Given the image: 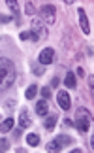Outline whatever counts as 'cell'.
I'll use <instances>...</instances> for the list:
<instances>
[{
    "label": "cell",
    "mask_w": 94,
    "mask_h": 153,
    "mask_svg": "<svg viewBox=\"0 0 94 153\" xmlns=\"http://www.w3.org/2000/svg\"><path fill=\"white\" fill-rule=\"evenodd\" d=\"M15 66L10 59L0 57V89H10L15 81Z\"/></svg>",
    "instance_id": "6da1fadb"
},
{
    "label": "cell",
    "mask_w": 94,
    "mask_h": 153,
    "mask_svg": "<svg viewBox=\"0 0 94 153\" xmlns=\"http://www.w3.org/2000/svg\"><path fill=\"white\" fill-rule=\"evenodd\" d=\"M90 123H92V114H90L89 110L81 108V110L77 111V119H75V125H77V128H79L81 132H89Z\"/></svg>",
    "instance_id": "7a4b0ae2"
},
{
    "label": "cell",
    "mask_w": 94,
    "mask_h": 153,
    "mask_svg": "<svg viewBox=\"0 0 94 153\" xmlns=\"http://www.w3.org/2000/svg\"><path fill=\"white\" fill-rule=\"evenodd\" d=\"M38 15H40V21H42L43 25H53L55 19H57V10H55L53 4H45V6L40 8Z\"/></svg>",
    "instance_id": "3957f363"
},
{
    "label": "cell",
    "mask_w": 94,
    "mask_h": 153,
    "mask_svg": "<svg viewBox=\"0 0 94 153\" xmlns=\"http://www.w3.org/2000/svg\"><path fill=\"white\" fill-rule=\"evenodd\" d=\"M68 144H72V138L66 136V134H58L57 138H53L51 142H47L45 149L47 151H60L64 146H68Z\"/></svg>",
    "instance_id": "277c9868"
},
{
    "label": "cell",
    "mask_w": 94,
    "mask_h": 153,
    "mask_svg": "<svg viewBox=\"0 0 94 153\" xmlns=\"http://www.w3.org/2000/svg\"><path fill=\"white\" fill-rule=\"evenodd\" d=\"M57 102H58V106H60V110H64V111H68L70 108H72L70 93H68V91H64V89L58 91V95H57Z\"/></svg>",
    "instance_id": "5b68a950"
},
{
    "label": "cell",
    "mask_w": 94,
    "mask_h": 153,
    "mask_svg": "<svg viewBox=\"0 0 94 153\" xmlns=\"http://www.w3.org/2000/svg\"><path fill=\"white\" fill-rule=\"evenodd\" d=\"M53 59H55V51H53V48H45L40 51L38 55V62L42 64V66H47V64L53 62Z\"/></svg>",
    "instance_id": "8992f818"
},
{
    "label": "cell",
    "mask_w": 94,
    "mask_h": 153,
    "mask_svg": "<svg viewBox=\"0 0 94 153\" xmlns=\"http://www.w3.org/2000/svg\"><path fill=\"white\" fill-rule=\"evenodd\" d=\"M17 123H19L21 128H28V127L32 125V115H30V111H28V110H23L21 114H19V119H17Z\"/></svg>",
    "instance_id": "52a82bcc"
},
{
    "label": "cell",
    "mask_w": 94,
    "mask_h": 153,
    "mask_svg": "<svg viewBox=\"0 0 94 153\" xmlns=\"http://www.w3.org/2000/svg\"><path fill=\"white\" fill-rule=\"evenodd\" d=\"M77 13H79V25L81 28H83V32L85 34H90V25H89V17H87V11L83 8H79L77 10Z\"/></svg>",
    "instance_id": "ba28073f"
},
{
    "label": "cell",
    "mask_w": 94,
    "mask_h": 153,
    "mask_svg": "<svg viewBox=\"0 0 94 153\" xmlns=\"http://www.w3.org/2000/svg\"><path fill=\"white\" fill-rule=\"evenodd\" d=\"M36 114H38L40 117H45L47 114H49V104H47L45 98H42V100L36 102Z\"/></svg>",
    "instance_id": "9c48e42d"
},
{
    "label": "cell",
    "mask_w": 94,
    "mask_h": 153,
    "mask_svg": "<svg viewBox=\"0 0 94 153\" xmlns=\"http://www.w3.org/2000/svg\"><path fill=\"white\" fill-rule=\"evenodd\" d=\"M32 30L38 34V38H43V36L47 38V34H49V32H47V27H45V25H43V23L40 21V19H38V21H34V27H32Z\"/></svg>",
    "instance_id": "30bf717a"
},
{
    "label": "cell",
    "mask_w": 94,
    "mask_h": 153,
    "mask_svg": "<svg viewBox=\"0 0 94 153\" xmlns=\"http://www.w3.org/2000/svg\"><path fill=\"white\" fill-rule=\"evenodd\" d=\"M64 85H66L68 89H75V87H77V78H75L73 72L66 74V78H64Z\"/></svg>",
    "instance_id": "8fae6325"
},
{
    "label": "cell",
    "mask_w": 94,
    "mask_h": 153,
    "mask_svg": "<svg viewBox=\"0 0 94 153\" xmlns=\"http://www.w3.org/2000/svg\"><path fill=\"white\" fill-rule=\"evenodd\" d=\"M57 121H58L57 115H47L45 117V123H43V128H45V131H53L55 125H57Z\"/></svg>",
    "instance_id": "7c38bea8"
},
{
    "label": "cell",
    "mask_w": 94,
    "mask_h": 153,
    "mask_svg": "<svg viewBox=\"0 0 94 153\" xmlns=\"http://www.w3.org/2000/svg\"><path fill=\"white\" fill-rule=\"evenodd\" d=\"M25 140H26V144L30 146V148H36V146H40V136L36 132H30V134H26L25 136Z\"/></svg>",
    "instance_id": "4fadbf2b"
},
{
    "label": "cell",
    "mask_w": 94,
    "mask_h": 153,
    "mask_svg": "<svg viewBox=\"0 0 94 153\" xmlns=\"http://www.w3.org/2000/svg\"><path fill=\"white\" fill-rule=\"evenodd\" d=\"M13 117H6V119L2 121V125H0V132H10L11 128H13Z\"/></svg>",
    "instance_id": "5bb4252c"
},
{
    "label": "cell",
    "mask_w": 94,
    "mask_h": 153,
    "mask_svg": "<svg viewBox=\"0 0 94 153\" xmlns=\"http://www.w3.org/2000/svg\"><path fill=\"white\" fill-rule=\"evenodd\" d=\"M19 38H21V40H32V42H36V40H40V38H38V34L34 32L32 28H30V30H25V32H21V34H19Z\"/></svg>",
    "instance_id": "9a60e30c"
},
{
    "label": "cell",
    "mask_w": 94,
    "mask_h": 153,
    "mask_svg": "<svg viewBox=\"0 0 94 153\" xmlns=\"http://www.w3.org/2000/svg\"><path fill=\"white\" fill-rule=\"evenodd\" d=\"M36 95H38V85H30V87L26 89V93H25V97L28 98V100H32Z\"/></svg>",
    "instance_id": "2e32d148"
},
{
    "label": "cell",
    "mask_w": 94,
    "mask_h": 153,
    "mask_svg": "<svg viewBox=\"0 0 94 153\" xmlns=\"http://www.w3.org/2000/svg\"><path fill=\"white\" fill-rule=\"evenodd\" d=\"M6 4H8V8L11 10V13L15 17H19V8H17V2L15 0H6Z\"/></svg>",
    "instance_id": "e0dca14e"
},
{
    "label": "cell",
    "mask_w": 94,
    "mask_h": 153,
    "mask_svg": "<svg viewBox=\"0 0 94 153\" xmlns=\"http://www.w3.org/2000/svg\"><path fill=\"white\" fill-rule=\"evenodd\" d=\"M30 68H32V72L36 74V76H42V74H43V68L40 66V62H32V61H30Z\"/></svg>",
    "instance_id": "ac0fdd59"
},
{
    "label": "cell",
    "mask_w": 94,
    "mask_h": 153,
    "mask_svg": "<svg viewBox=\"0 0 94 153\" xmlns=\"http://www.w3.org/2000/svg\"><path fill=\"white\" fill-rule=\"evenodd\" d=\"M25 13H26V15H34V13H36V8H34L32 2H26V6H25Z\"/></svg>",
    "instance_id": "d6986e66"
},
{
    "label": "cell",
    "mask_w": 94,
    "mask_h": 153,
    "mask_svg": "<svg viewBox=\"0 0 94 153\" xmlns=\"http://www.w3.org/2000/svg\"><path fill=\"white\" fill-rule=\"evenodd\" d=\"M8 149H10L8 138H0V151H8Z\"/></svg>",
    "instance_id": "ffe728a7"
},
{
    "label": "cell",
    "mask_w": 94,
    "mask_h": 153,
    "mask_svg": "<svg viewBox=\"0 0 94 153\" xmlns=\"http://www.w3.org/2000/svg\"><path fill=\"white\" fill-rule=\"evenodd\" d=\"M42 97L45 98V100L51 97V87H47V85H45V87H42Z\"/></svg>",
    "instance_id": "44dd1931"
},
{
    "label": "cell",
    "mask_w": 94,
    "mask_h": 153,
    "mask_svg": "<svg viewBox=\"0 0 94 153\" xmlns=\"http://www.w3.org/2000/svg\"><path fill=\"white\" fill-rule=\"evenodd\" d=\"M10 21H11V17L4 15V13H0V23H10Z\"/></svg>",
    "instance_id": "7402d4cb"
},
{
    "label": "cell",
    "mask_w": 94,
    "mask_h": 153,
    "mask_svg": "<svg viewBox=\"0 0 94 153\" xmlns=\"http://www.w3.org/2000/svg\"><path fill=\"white\" fill-rule=\"evenodd\" d=\"M58 83H60V79H58V78H53V81H51V87H58Z\"/></svg>",
    "instance_id": "603a6c76"
},
{
    "label": "cell",
    "mask_w": 94,
    "mask_h": 153,
    "mask_svg": "<svg viewBox=\"0 0 94 153\" xmlns=\"http://www.w3.org/2000/svg\"><path fill=\"white\" fill-rule=\"evenodd\" d=\"M19 136H21V128H15V131H13V138L17 140Z\"/></svg>",
    "instance_id": "cb8c5ba5"
},
{
    "label": "cell",
    "mask_w": 94,
    "mask_h": 153,
    "mask_svg": "<svg viewBox=\"0 0 94 153\" xmlns=\"http://www.w3.org/2000/svg\"><path fill=\"white\" fill-rule=\"evenodd\" d=\"M64 125H68V127H73V125H75V123H73L72 119H64Z\"/></svg>",
    "instance_id": "d4e9b609"
},
{
    "label": "cell",
    "mask_w": 94,
    "mask_h": 153,
    "mask_svg": "<svg viewBox=\"0 0 94 153\" xmlns=\"http://www.w3.org/2000/svg\"><path fill=\"white\" fill-rule=\"evenodd\" d=\"M89 87H90V95H92V91H94V85H92V76L89 78Z\"/></svg>",
    "instance_id": "484cf974"
},
{
    "label": "cell",
    "mask_w": 94,
    "mask_h": 153,
    "mask_svg": "<svg viewBox=\"0 0 94 153\" xmlns=\"http://www.w3.org/2000/svg\"><path fill=\"white\" fill-rule=\"evenodd\" d=\"M77 76H85V70L83 68H77Z\"/></svg>",
    "instance_id": "4316f807"
}]
</instances>
